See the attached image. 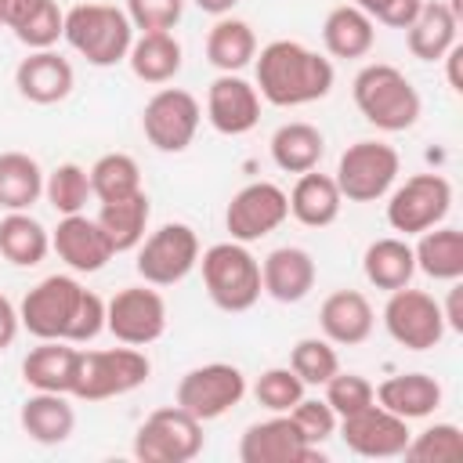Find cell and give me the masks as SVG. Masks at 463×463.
Segmentation results:
<instances>
[{
	"instance_id": "1",
	"label": "cell",
	"mask_w": 463,
	"mask_h": 463,
	"mask_svg": "<svg viewBox=\"0 0 463 463\" xmlns=\"http://www.w3.org/2000/svg\"><path fill=\"white\" fill-rule=\"evenodd\" d=\"M18 318L36 340L87 344L105 329V300L76 275H47L22 297Z\"/></svg>"
},
{
	"instance_id": "2",
	"label": "cell",
	"mask_w": 463,
	"mask_h": 463,
	"mask_svg": "<svg viewBox=\"0 0 463 463\" xmlns=\"http://www.w3.org/2000/svg\"><path fill=\"white\" fill-rule=\"evenodd\" d=\"M257 65V94L268 105L279 109H297V105H311L322 101L333 90L336 69L326 54L311 51L300 40H271L260 47V54L253 58Z\"/></svg>"
},
{
	"instance_id": "3",
	"label": "cell",
	"mask_w": 463,
	"mask_h": 463,
	"mask_svg": "<svg viewBox=\"0 0 463 463\" xmlns=\"http://www.w3.org/2000/svg\"><path fill=\"white\" fill-rule=\"evenodd\" d=\"M351 98H354L358 112L365 116V123L383 134H402V130L416 127V119L423 112L420 90L391 61H373V65L358 69V76L351 83Z\"/></svg>"
},
{
	"instance_id": "4",
	"label": "cell",
	"mask_w": 463,
	"mask_h": 463,
	"mask_svg": "<svg viewBox=\"0 0 463 463\" xmlns=\"http://www.w3.org/2000/svg\"><path fill=\"white\" fill-rule=\"evenodd\" d=\"M61 40L87 58L94 69H112L127 61V51L134 43V25L123 7L116 4H76L65 11V33Z\"/></svg>"
},
{
	"instance_id": "5",
	"label": "cell",
	"mask_w": 463,
	"mask_h": 463,
	"mask_svg": "<svg viewBox=\"0 0 463 463\" xmlns=\"http://www.w3.org/2000/svg\"><path fill=\"white\" fill-rule=\"evenodd\" d=\"M195 268L203 271V286H206L210 300L221 311H228V315L250 311L260 300V293H264V286H260V260L246 250V242H235V239L213 242V246H206L199 253Z\"/></svg>"
},
{
	"instance_id": "6",
	"label": "cell",
	"mask_w": 463,
	"mask_h": 463,
	"mask_svg": "<svg viewBox=\"0 0 463 463\" xmlns=\"http://www.w3.org/2000/svg\"><path fill=\"white\" fill-rule=\"evenodd\" d=\"M148 376H152V362L141 347H130V344L101 347V351H83L80 347L69 398H80V402L119 398V394H130L141 383H148Z\"/></svg>"
},
{
	"instance_id": "7",
	"label": "cell",
	"mask_w": 463,
	"mask_h": 463,
	"mask_svg": "<svg viewBox=\"0 0 463 463\" xmlns=\"http://www.w3.org/2000/svg\"><path fill=\"white\" fill-rule=\"evenodd\" d=\"M398 174H402L398 148L387 141L365 137V141H354L340 152L333 181L347 203H376L394 188Z\"/></svg>"
},
{
	"instance_id": "8",
	"label": "cell",
	"mask_w": 463,
	"mask_h": 463,
	"mask_svg": "<svg viewBox=\"0 0 463 463\" xmlns=\"http://www.w3.org/2000/svg\"><path fill=\"white\" fill-rule=\"evenodd\" d=\"M203 423L181 405H163L145 416L134 434V456L141 463H192L203 452Z\"/></svg>"
},
{
	"instance_id": "9",
	"label": "cell",
	"mask_w": 463,
	"mask_h": 463,
	"mask_svg": "<svg viewBox=\"0 0 463 463\" xmlns=\"http://www.w3.org/2000/svg\"><path fill=\"white\" fill-rule=\"evenodd\" d=\"M199 123H203V105L184 87H159L141 109L145 141L166 156L184 152L195 141Z\"/></svg>"
},
{
	"instance_id": "10",
	"label": "cell",
	"mask_w": 463,
	"mask_h": 463,
	"mask_svg": "<svg viewBox=\"0 0 463 463\" xmlns=\"http://www.w3.org/2000/svg\"><path fill=\"white\" fill-rule=\"evenodd\" d=\"M449 210H452V184L441 174H412L387 192V224L405 239L441 224Z\"/></svg>"
},
{
	"instance_id": "11",
	"label": "cell",
	"mask_w": 463,
	"mask_h": 463,
	"mask_svg": "<svg viewBox=\"0 0 463 463\" xmlns=\"http://www.w3.org/2000/svg\"><path fill=\"white\" fill-rule=\"evenodd\" d=\"M199 253L203 246L195 228L184 221H170L141 239L134 268L148 286H177L199 264Z\"/></svg>"
},
{
	"instance_id": "12",
	"label": "cell",
	"mask_w": 463,
	"mask_h": 463,
	"mask_svg": "<svg viewBox=\"0 0 463 463\" xmlns=\"http://www.w3.org/2000/svg\"><path fill=\"white\" fill-rule=\"evenodd\" d=\"M246 394V376L239 365L232 362H206L188 369L177 380L174 391V405H181L184 412H192L199 423L221 420L224 412H232Z\"/></svg>"
},
{
	"instance_id": "13",
	"label": "cell",
	"mask_w": 463,
	"mask_h": 463,
	"mask_svg": "<svg viewBox=\"0 0 463 463\" xmlns=\"http://www.w3.org/2000/svg\"><path fill=\"white\" fill-rule=\"evenodd\" d=\"M383 329L405 351H430L445 340V315L441 304L427 289H391L383 304Z\"/></svg>"
},
{
	"instance_id": "14",
	"label": "cell",
	"mask_w": 463,
	"mask_h": 463,
	"mask_svg": "<svg viewBox=\"0 0 463 463\" xmlns=\"http://www.w3.org/2000/svg\"><path fill=\"white\" fill-rule=\"evenodd\" d=\"M105 329L130 347H148L166 333V300L156 286H123L105 300Z\"/></svg>"
},
{
	"instance_id": "15",
	"label": "cell",
	"mask_w": 463,
	"mask_h": 463,
	"mask_svg": "<svg viewBox=\"0 0 463 463\" xmlns=\"http://www.w3.org/2000/svg\"><path fill=\"white\" fill-rule=\"evenodd\" d=\"M286 217H289V195L275 181H250L232 195L224 210V228L235 242L250 246L271 235L275 228H282Z\"/></svg>"
},
{
	"instance_id": "16",
	"label": "cell",
	"mask_w": 463,
	"mask_h": 463,
	"mask_svg": "<svg viewBox=\"0 0 463 463\" xmlns=\"http://www.w3.org/2000/svg\"><path fill=\"white\" fill-rule=\"evenodd\" d=\"M239 459L242 463H322L326 452L304 441L289 412H271L268 420H257L242 430Z\"/></svg>"
},
{
	"instance_id": "17",
	"label": "cell",
	"mask_w": 463,
	"mask_h": 463,
	"mask_svg": "<svg viewBox=\"0 0 463 463\" xmlns=\"http://www.w3.org/2000/svg\"><path fill=\"white\" fill-rule=\"evenodd\" d=\"M336 430H340L344 445L354 456H365V459H394V456L405 452V445L412 438L409 420L394 416L380 402H369L365 409H358L351 416H340Z\"/></svg>"
},
{
	"instance_id": "18",
	"label": "cell",
	"mask_w": 463,
	"mask_h": 463,
	"mask_svg": "<svg viewBox=\"0 0 463 463\" xmlns=\"http://www.w3.org/2000/svg\"><path fill=\"white\" fill-rule=\"evenodd\" d=\"M206 119L224 137H242L260 123V94L239 72H221L206 90Z\"/></svg>"
},
{
	"instance_id": "19",
	"label": "cell",
	"mask_w": 463,
	"mask_h": 463,
	"mask_svg": "<svg viewBox=\"0 0 463 463\" xmlns=\"http://www.w3.org/2000/svg\"><path fill=\"white\" fill-rule=\"evenodd\" d=\"M51 250L76 275H94L116 257L109 239H105V232H101V224L94 217H87V213H65L58 221V228L51 232Z\"/></svg>"
},
{
	"instance_id": "20",
	"label": "cell",
	"mask_w": 463,
	"mask_h": 463,
	"mask_svg": "<svg viewBox=\"0 0 463 463\" xmlns=\"http://www.w3.org/2000/svg\"><path fill=\"white\" fill-rule=\"evenodd\" d=\"M14 87L33 105H58V101H65L72 94L76 72H72V61L61 58L54 47L29 51L14 69Z\"/></svg>"
},
{
	"instance_id": "21",
	"label": "cell",
	"mask_w": 463,
	"mask_h": 463,
	"mask_svg": "<svg viewBox=\"0 0 463 463\" xmlns=\"http://www.w3.org/2000/svg\"><path fill=\"white\" fill-rule=\"evenodd\" d=\"M318 268L304 246H279L260 260V286L279 304H300L315 289Z\"/></svg>"
},
{
	"instance_id": "22",
	"label": "cell",
	"mask_w": 463,
	"mask_h": 463,
	"mask_svg": "<svg viewBox=\"0 0 463 463\" xmlns=\"http://www.w3.org/2000/svg\"><path fill=\"white\" fill-rule=\"evenodd\" d=\"M318 326H322V336L336 347H358L373 336V326H376V315H373V304L362 289H336L322 300L318 307Z\"/></svg>"
},
{
	"instance_id": "23",
	"label": "cell",
	"mask_w": 463,
	"mask_h": 463,
	"mask_svg": "<svg viewBox=\"0 0 463 463\" xmlns=\"http://www.w3.org/2000/svg\"><path fill=\"white\" fill-rule=\"evenodd\" d=\"M409 54L420 61H441L452 43H459V14L445 0H423L420 14L405 29Z\"/></svg>"
},
{
	"instance_id": "24",
	"label": "cell",
	"mask_w": 463,
	"mask_h": 463,
	"mask_svg": "<svg viewBox=\"0 0 463 463\" xmlns=\"http://www.w3.org/2000/svg\"><path fill=\"white\" fill-rule=\"evenodd\" d=\"M18 423L36 445H61L76 430V409L69 405V394L33 391L18 409Z\"/></svg>"
},
{
	"instance_id": "25",
	"label": "cell",
	"mask_w": 463,
	"mask_h": 463,
	"mask_svg": "<svg viewBox=\"0 0 463 463\" xmlns=\"http://www.w3.org/2000/svg\"><path fill=\"white\" fill-rule=\"evenodd\" d=\"M373 391H376V402L402 420H427L445 398L441 383L430 373H398L376 383Z\"/></svg>"
},
{
	"instance_id": "26",
	"label": "cell",
	"mask_w": 463,
	"mask_h": 463,
	"mask_svg": "<svg viewBox=\"0 0 463 463\" xmlns=\"http://www.w3.org/2000/svg\"><path fill=\"white\" fill-rule=\"evenodd\" d=\"M286 195H289V217H297L304 228H329L344 206V195L333 174H318V166L307 174H297V184Z\"/></svg>"
},
{
	"instance_id": "27",
	"label": "cell",
	"mask_w": 463,
	"mask_h": 463,
	"mask_svg": "<svg viewBox=\"0 0 463 463\" xmlns=\"http://www.w3.org/2000/svg\"><path fill=\"white\" fill-rule=\"evenodd\" d=\"M76 358H80V347H72L69 340H40L22 358V380L33 391L69 394L76 376Z\"/></svg>"
},
{
	"instance_id": "28",
	"label": "cell",
	"mask_w": 463,
	"mask_h": 463,
	"mask_svg": "<svg viewBox=\"0 0 463 463\" xmlns=\"http://www.w3.org/2000/svg\"><path fill=\"white\" fill-rule=\"evenodd\" d=\"M127 65L141 83L163 87L181 72L184 51H181L174 33H137L130 51H127Z\"/></svg>"
},
{
	"instance_id": "29",
	"label": "cell",
	"mask_w": 463,
	"mask_h": 463,
	"mask_svg": "<svg viewBox=\"0 0 463 463\" xmlns=\"http://www.w3.org/2000/svg\"><path fill=\"white\" fill-rule=\"evenodd\" d=\"M148 217H152V203H148V192H134V195H123V199H112V203H101L98 210V224L112 246V253H127V250H137L145 232H148Z\"/></svg>"
},
{
	"instance_id": "30",
	"label": "cell",
	"mask_w": 463,
	"mask_h": 463,
	"mask_svg": "<svg viewBox=\"0 0 463 463\" xmlns=\"http://www.w3.org/2000/svg\"><path fill=\"white\" fill-rule=\"evenodd\" d=\"M416 271H423L434 282H456L463 279V232L452 224H434L420 232L416 246Z\"/></svg>"
},
{
	"instance_id": "31",
	"label": "cell",
	"mask_w": 463,
	"mask_h": 463,
	"mask_svg": "<svg viewBox=\"0 0 463 463\" xmlns=\"http://www.w3.org/2000/svg\"><path fill=\"white\" fill-rule=\"evenodd\" d=\"M362 271H365L369 286H376L383 293L409 286L416 275V257H412L409 239L405 235H383V239L369 242L362 253Z\"/></svg>"
},
{
	"instance_id": "32",
	"label": "cell",
	"mask_w": 463,
	"mask_h": 463,
	"mask_svg": "<svg viewBox=\"0 0 463 463\" xmlns=\"http://www.w3.org/2000/svg\"><path fill=\"white\" fill-rule=\"evenodd\" d=\"M322 43L329 58H365L376 43V22L362 7L340 4L322 22Z\"/></svg>"
},
{
	"instance_id": "33",
	"label": "cell",
	"mask_w": 463,
	"mask_h": 463,
	"mask_svg": "<svg viewBox=\"0 0 463 463\" xmlns=\"http://www.w3.org/2000/svg\"><path fill=\"white\" fill-rule=\"evenodd\" d=\"M268 148H271V159H275L279 170H286V174H307L326 156V134L315 123L293 119V123H282L271 134V145Z\"/></svg>"
},
{
	"instance_id": "34",
	"label": "cell",
	"mask_w": 463,
	"mask_h": 463,
	"mask_svg": "<svg viewBox=\"0 0 463 463\" xmlns=\"http://www.w3.org/2000/svg\"><path fill=\"white\" fill-rule=\"evenodd\" d=\"M51 253V232L29 213V210H11L0 217V257L11 260L14 268H36Z\"/></svg>"
},
{
	"instance_id": "35",
	"label": "cell",
	"mask_w": 463,
	"mask_h": 463,
	"mask_svg": "<svg viewBox=\"0 0 463 463\" xmlns=\"http://www.w3.org/2000/svg\"><path fill=\"white\" fill-rule=\"evenodd\" d=\"M257 58V33L250 22L221 14L206 33V61L217 72H242Z\"/></svg>"
},
{
	"instance_id": "36",
	"label": "cell",
	"mask_w": 463,
	"mask_h": 463,
	"mask_svg": "<svg viewBox=\"0 0 463 463\" xmlns=\"http://www.w3.org/2000/svg\"><path fill=\"white\" fill-rule=\"evenodd\" d=\"M43 195V166L29 152H0V210H33Z\"/></svg>"
},
{
	"instance_id": "37",
	"label": "cell",
	"mask_w": 463,
	"mask_h": 463,
	"mask_svg": "<svg viewBox=\"0 0 463 463\" xmlns=\"http://www.w3.org/2000/svg\"><path fill=\"white\" fill-rule=\"evenodd\" d=\"M87 177H90V195L98 203H112V199H123V195L141 192V166L127 152H105V156H98L94 166L87 170Z\"/></svg>"
},
{
	"instance_id": "38",
	"label": "cell",
	"mask_w": 463,
	"mask_h": 463,
	"mask_svg": "<svg viewBox=\"0 0 463 463\" xmlns=\"http://www.w3.org/2000/svg\"><path fill=\"white\" fill-rule=\"evenodd\" d=\"M43 195L61 217L83 213V206L90 199V177L80 163H58L51 174H43Z\"/></svg>"
},
{
	"instance_id": "39",
	"label": "cell",
	"mask_w": 463,
	"mask_h": 463,
	"mask_svg": "<svg viewBox=\"0 0 463 463\" xmlns=\"http://www.w3.org/2000/svg\"><path fill=\"white\" fill-rule=\"evenodd\" d=\"M402 456L412 463H456L463 459V430L456 423H430L409 438Z\"/></svg>"
},
{
	"instance_id": "40",
	"label": "cell",
	"mask_w": 463,
	"mask_h": 463,
	"mask_svg": "<svg viewBox=\"0 0 463 463\" xmlns=\"http://www.w3.org/2000/svg\"><path fill=\"white\" fill-rule=\"evenodd\" d=\"M289 369H293L307 387H322V383L340 369L336 344H329L326 336H304V340H297L293 351H289Z\"/></svg>"
},
{
	"instance_id": "41",
	"label": "cell",
	"mask_w": 463,
	"mask_h": 463,
	"mask_svg": "<svg viewBox=\"0 0 463 463\" xmlns=\"http://www.w3.org/2000/svg\"><path fill=\"white\" fill-rule=\"evenodd\" d=\"M307 383L289 369V365H271L257 376L253 383V398L268 409V412H289L300 398H304Z\"/></svg>"
},
{
	"instance_id": "42",
	"label": "cell",
	"mask_w": 463,
	"mask_h": 463,
	"mask_svg": "<svg viewBox=\"0 0 463 463\" xmlns=\"http://www.w3.org/2000/svg\"><path fill=\"white\" fill-rule=\"evenodd\" d=\"M326 402H329V409L336 412V416H351V412H358V409H365L369 402H376V391H373V383L362 376V373H344V369H336L326 383Z\"/></svg>"
},
{
	"instance_id": "43",
	"label": "cell",
	"mask_w": 463,
	"mask_h": 463,
	"mask_svg": "<svg viewBox=\"0 0 463 463\" xmlns=\"http://www.w3.org/2000/svg\"><path fill=\"white\" fill-rule=\"evenodd\" d=\"M61 33H65V11L58 7V0H47L29 22H22L14 29V40L29 51H47L61 40Z\"/></svg>"
},
{
	"instance_id": "44",
	"label": "cell",
	"mask_w": 463,
	"mask_h": 463,
	"mask_svg": "<svg viewBox=\"0 0 463 463\" xmlns=\"http://www.w3.org/2000/svg\"><path fill=\"white\" fill-rule=\"evenodd\" d=\"M289 416H293V423L300 427L304 441H307V445H318V449L336 434V423H340V416L329 409L326 398H307V394L289 409Z\"/></svg>"
},
{
	"instance_id": "45",
	"label": "cell",
	"mask_w": 463,
	"mask_h": 463,
	"mask_svg": "<svg viewBox=\"0 0 463 463\" xmlns=\"http://www.w3.org/2000/svg\"><path fill=\"white\" fill-rule=\"evenodd\" d=\"M123 11L137 33H170L184 14V0H127Z\"/></svg>"
},
{
	"instance_id": "46",
	"label": "cell",
	"mask_w": 463,
	"mask_h": 463,
	"mask_svg": "<svg viewBox=\"0 0 463 463\" xmlns=\"http://www.w3.org/2000/svg\"><path fill=\"white\" fill-rule=\"evenodd\" d=\"M354 7H362L373 22L391 25V29H409L412 18L420 14L423 0H354Z\"/></svg>"
},
{
	"instance_id": "47",
	"label": "cell",
	"mask_w": 463,
	"mask_h": 463,
	"mask_svg": "<svg viewBox=\"0 0 463 463\" xmlns=\"http://www.w3.org/2000/svg\"><path fill=\"white\" fill-rule=\"evenodd\" d=\"M47 0H0V25H7L11 33L22 25V22H29L40 7H43Z\"/></svg>"
},
{
	"instance_id": "48",
	"label": "cell",
	"mask_w": 463,
	"mask_h": 463,
	"mask_svg": "<svg viewBox=\"0 0 463 463\" xmlns=\"http://www.w3.org/2000/svg\"><path fill=\"white\" fill-rule=\"evenodd\" d=\"M18 329H22V318H18V307L0 293V351H7L11 344H14V336H18Z\"/></svg>"
},
{
	"instance_id": "49",
	"label": "cell",
	"mask_w": 463,
	"mask_h": 463,
	"mask_svg": "<svg viewBox=\"0 0 463 463\" xmlns=\"http://www.w3.org/2000/svg\"><path fill=\"white\" fill-rule=\"evenodd\" d=\"M441 315H445V326H449L452 333H463V311H459V279L452 282L449 300L441 304Z\"/></svg>"
},
{
	"instance_id": "50",
	"label": "cell",
	"mask_w": 463,
	"mask_h": 463,
	"mask_svg": "<svg viewBox=\"0 0 463 463\" xmlns=\"http://www.w3.org/2000/svg\"><path fill=\"white\" fill-rule=\"evenodd\" d=\"M445 61V76H449V87L459 94L463 90V76H459V61H463V43H452L449 54L441 58Z\"/></svg>"
},
{
	"instance_id": "51",
	"label": "cell",
	"mask_w": 463,
	"mask_h": 463,
	"mask_svg": "<svg viewBox=\"0 0 463 463\" xmlns=\"http://www.w3.org/2000/svg\"><path fill=\"white\" fill-rule=\"evenodd\" d=\"M199 11H206V14H213V18H221V14H232V7L239 4V0H192Z\"/></svg>"
}]
</instances>
